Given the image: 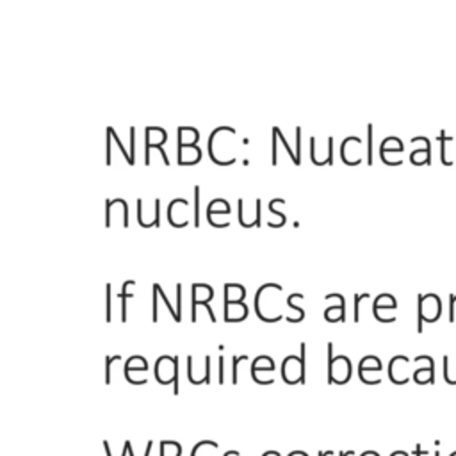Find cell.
Returning a JSON list of instances; mask_svg holds the SVG:
<instances>
[{
  "instance_id": "1",
  "label": "cell",
  "mask_w": 456,
  "mask_h": 456,
  "mask_svg": "<svg viewBox=\"0 0 456 456\" xmlns=\"http://www.w3.org/2000/svg\"><path fill=\"white\" fill-rule=\"evenodd\" d=\"M300 357L289 355L281 362V378L287 385H305L307 381V344L301 342Z\"/></svg>"
},
{
  "instance_id": "2",
  "label": "cell",
  "mask_w": 456,
  "mask_h": 456,
  "mask_svg": "<svg viewBox=\"0 0 456 456\" xmlns=\"http://www.w3.org/2000/svg\"><path fill=\"white\" fill-rule=\"evenodd\" d=\"M328 384L346 385L353 374V365L346 355H334V344L328 342Z\"/></svg>"
},
{
  "instance_id": "3",
  "label": "cell",
  "mask_w": 456,
  "mask_h": 456,
  "mask_svg": "<svg viewBox=\"0 0 456 456\" xmlns=\"http://www.w3.org/2000/svg\"><path fill=\"white\" fill-rule=\"evenodd\" d=\"M153 374L156 380L160 385H173V394H180L179 385V357H170V355H163L157 358L156 367H153Z\"/></svg>"
},
{
  "instance_id": "4",
  "label": "cell",
  "mask_w": 456,
  "mask_h": 456,
  "mask_svg": "<svg viewBox=\"0 0 456 456\" xmlns=\"http://www.w3.org/2000/svg\"><path fill=\"white\" fill-rule=\"evenodd\" d=\"M417 331L422 334V323H435L442 316V301L438 294L428 293L419 294V307H417Z\"/></svg>"
},
{
  "instance_id": "5",
  "label": "cell",
  "mask_w": 456,
  "mask_h": 456,
  "mask_svg": "<svg viewBox=\"0 0 456 456\" xmlns=\"http://www.w3.org/2000/svg\"><path fill=\"white\" fill-rule=\"evenodd\" d=\"M193 307H191V321L196 323L198 321V307H205L209 319L216 323V316H214L213 308H210V300L214 298V289L207 284H193Z\"/></svg>"
},
{
  "instance_id": "6",
  "label": "cell",
  "mask_w": 456,
  "mask_h": 456,
  "mask_svg": "<svg viewBox=\"0 0 456 456\" xmlns=\"http://www.w3.org/2000/svg\"><path fill=\"white\" fill-rule=\"evenodd\" d=\"M381 371H384V364L374 355H367L358 364V376L365 385H380Z\"/></svg>"
},
{
  "instance_id": "7",
  "label": "cell",
  "mask_w": 456,
  "mask_h": 456,
  "mask_svg": "<svg viewBox=\"0 0 456 456\" xmlns=\"http://www.w3.org/2000/svg\"><path fill=\"white\" fill-rule=\"evenodd\" d=\"M415 362V358L405 357V355H398L391 360L388 364V378H391L392 384L395 385H407L408 381L412 380V374L408 373V367Z\"/></svg>"
},
{
  "instance_id": "8",
  "label": "cell",
  "mask_w": 456,
  "mask_h": 456,
  "mask_svg": "<svg viewBox=\"0 0 456 456\" xmlns=\"http://www.w3.org/2000/svg\"><path fill=\"white\" fill-rule=\"evenodd\" d=\"M167 134L163 127H146V153H145V164H150V150L157 148L159 150L160 157H163L164 164L170 166V159H167L166 152L163 150V145L166 143Z\"/></svg>"
},
{
  "instance_id": "9",
  "label": "cell",
  "mask_w": 456,
  "mask_h": 456,
  "mask_svg": "<svg viewBox=\"0 0 456 456\" xmlns=\"http://www.w3.org/2000/svg\"><path fill=\"white\" fill-rule=\"evenodd\" d=\"M412 380L417 385H431L435 381V362L430 355H419L417 367L414 369Z\"/></svg>"
},
{
  "instance_id": "10",
  "label": "cell",
  "mask_w": 456,
  "mask_h": 456,
  "mask_svg": "<svg viewBox=\"0 0 456 456\" xmlns=\"http://www.w3.org/2000/svg\"><path fill=\"white\" fill-rule=\"evenodd\" d=\"M198 373V378H196V384L194 385H210L213 384V358H210V355H205L203 357V365H202V371H200V367L194 369L193 365V357H187V380L193 381L194 376H196Z\"/></svg>"
},
{
  "instance_id": "11",
  "label": "cell",
  "mask_w": 456,
  "mask_h": 456,
  "mask_svg": "<svg viewBox=\"0 0 456 456\" xmlns=\"http://www.w3.org/2000/svg\"><path fill=\"white\" fill-rule=\"evenodd\" d=\"M146 373H148V362H146L145 357L134 355V357H130L129 360L125 362L123 376H125V380L129 381L130 385H137L136 374H141L143 378H148L146 376Z\"/></svg>"
},
{
  "instance_id": "12",
  "label": "cell",
  "mask_w": 456,
  "mask_h": 456,
  "mask_svg": "<svg viewBox=\"0 0 456 456\" xmlns=\"http://www.w3.org/2000/svg\"><path fill=\"white\" fill-rule=\"evenodd\" d=\"M250 373H251V380H253L255 384L264 385L262 374H267L270 378H273L274 360L271 357H267V355H260V357H257L253 362H251Z\"/></svg>"
},
{
  "instance_id": "13",
  "label": "cell",
  "mask_w": 456,
  "mask_h": 456,
  "mask_svg": "<svg viewBox=\"0 0 456 456\" xmlns=\"http://www.w3.org/2000/svg\"><path fill=\"white\" fill-rule=\"evenodd\" d=\"M248 317V305L244 301H230L224 303V321L227 323H239Z\"/></svg>"
},
{
  "instance_id": "14",
  "label": "cell",
  "mask_w": 456,
  "mask_h": 456,
  "mask_svg": "<svg viewBox=\"0 0 456 456\" xmlns=\"http://www.w3.org/2000/svg\"><path fill=\"white\" fill-rule=\"evenodd\" d=\"M177 157H179L180 166H191V164H196L202 160V150H200V146L198 145L179 146Z\"/></svg>"
},
{
  "instance_id": "15",
  "label": "cell",
  "mask_w": 456,
  "mask_h": 456,
  "mask_svg": "<svg viewBox=\"0 0 456 456\" xmlns=\"http://www.w3.org/2000/svg\"><path fill=\"white\" fill-rule=\"evenodd\" d=\"M398 308V301L392 294H380L373 303V314L378 317L384 310H395Z\"/></svg>"
},
{
  "instance_id": "16",
  "label": "cell",
  "mask_w": 456,
  "mask_h": 456,
  "mask_svg": "<svg viewBox=\"0 0 456 456\" xmlns=\"http://www.w3.org/2000/svg\"><path fill=\"white\" fill-rule=\"evenodd\" d=\"M403 141L399 137H387V139L381 141L380 145V157L381 160H385L388 157V153H401L403 152Z\"/></svg>"
},
{
  "instance_id": "17",
  "label": "cell",
  "mask_w": 456,
  "mask_h": 456,
  "mask_svg": "<svg viewBox=\"0 0 456 456\" xmlns=\"http://www.w3.org/2000/svg\"><path fill=\"white\" fill-rule=\"evenodd\" d=\"M410 160L415 166H422V164L431 163V143L428 137L424 139V146H422V148L414 150V152L410 153Z\"/></svg>"
},
{
  "instance_id": "18",
  "label": "cell",
  "mask_w": 456,
  "mask_h": 456,
  "mask_svg": "<svg viewBox=\"0 0 456 456\" xmlns=\"http://www.w3.org/2000/svg\"><path fill=\"white\" fill-rule=\"evenodd\" d=\"M338 298H341V305L338 307H328L327 310H324V319L330 321V323H337V321H346V301H344V296L342 294H338Z\"/></svg>"
},
{
  "instance_id": "19",
  "label": "cell",
  "mask_w": 456,
  "mask_h": 456,
  "mask_svg": "<svg viewBox=\"0 0 456 456\" xmlns=\"http://www.w3.org/2000/svg\"><path fill=\"white\" fill-rule=\"evenodd\" d=\"M200 141V130L194 127H179V146L198 145Z\"/></svg>"
},
{
  "instance_id": "20",
  "label": "cell",
  "mask_w": 456,
  "mask_h": 456,
  "mask_svg": "<svg viewBox=\"0 0 456 456\" xmlns=\"http://www.w3.org/2000/svg\"><path fill=\"white\" fill-rule=\"evenodd\" d=\"M224 214H230V205H228V202L223 200V198H216L207 207V217H209L210 224L214 223V216H224Z\"/></svg>"
},
{
  "instance_id": "21",
  "label": "cell",
  "mask_w": 456,
  "mask_h": 456,
  "mask_svg": "<svg viewBox=\"0 0 456 456\" xmlns=\"http://www.w3.org/2000/svg\"><path fill=\"white\" fill-rule=\"evenodd\" d=\"M246 298V289L239 284H227L224 285V303L230 301H244Z\"/></svg>"
},
{
  "instance_id": "22",
  "label": "cell",
  "mask_w": 456,
  "mask_h": 456,
  "mask_svg": "<svg viewBox=\"0 0 456 456\" xmlns=\"http://www.w3.org/2000/svg\"><path fill=\"white\" fill-rule=\"evenodd\" d=\"M220 449V444L214 441H202L198 442L191 451V456H214L216 451Z\"/></svg>"
},
{
  "instance_id": "23",
  "label": "cell",
  "mask_w": 456,
  "mask_h": 456,
  "mask_svg": "<svg viewBox=\"0 0 456 456\" xmlns=\"http://www.w3.org/2000/svg\"><path fill=\"white\" fill-rule=\"evenodd\" d=\"M160 456H182V445L177 441H160L159 444Z\"/></svg>"
},
{
  "instance_id": "24",
  "label": "cell",
  "mask_w": 456,
  "mask_h": 456,
  "mask_svg": "<svg viewBox=\"0 0 456 456\" xmlns=\"http://www.w3.org/2000/svg\"><path fill=\"white\" fill-rule=\"evenodd\" d=\"M444 380L445 384L456 385V358L449 355L444 357Z\"/></svg>"
},
{
  "instance_id": "25",
  "label": "cell",
  "mask_w": 456,
  "mask_h": 456,
  "mask_svg": "<svg viewBox=\"0 0 456 456\" xmlns=\"http://www.w3.org/2000/svg\"><path fill=\"white\" fill-rule=\"evenodd\" d=\"M134 284H136V280H125V281H123V291L118 294L120 300H122V323H127V300L134 296L132 293H127V289H129L130 285H134Z\"/></svg>"
},
{
  "instance_id": "26",
  "label": "cell",
  "mask_w": 456,
  "mask_h": 456,
  "mask_svg": "<svg viewBox=\"0 0 456 456\" xmlns=\"http://www.w3.org/2000/svg\"><path fill=\"white\" fill-rule=\"evenodd\" d=\"M246 360H248L246 355H234L232 357V362H230V364H232V371H230V373H232V376H230L232 385L239 384V364L241 362H246Z\"/></svg>"
},
{
  "instance_id": "27",
  "label": "cell",
  "mask_w": 456,
  "mask_h": 456,
  "mask_svg": "<svg viewBox=\"0 0 456 456\" xmlns=\"http://www.w3.org/2000/svg\"><path fill=\"white\" fill-rule=\"evenodd\" d=\"M438 141H441V145H442V150H441L442 164H444V166H451L452 163H451V160H448V152H445V148H448V143L451 141V136L448 137V134H445L444 130H442L441 136H438Z\"/></svg>"
},
{
  "instance_id": "28",
  "label": "cell",
  "mask_w": 456,
  "mask_h": 456,
  "mask_svg": "<svg viewBox=\"0 0 456 456\" xmlns=\"http://www.w3.org/2000/svg\"><path fill=\"white\" fill-rule=\"evenodd\" d=\"M122 360V357L120 355H109V357L106 358V384L110 385L113 384V362H120Z\"/></svg>"
},
{
  "instance_id": "29",
  "label": "cell",
  "mask_w": 456,
  "mask_h": 456,
  "mask_svg": "<svg viewBox=\"0 0 456 456\" xmlns=\"http://www.w3.org/2000/svg\"><path fill=\"white\" fill-rule=\"evenodd\" d=\"M194 227L200 228V186L194 187Z\"/></svg>"
},
{
  "instance_id": "30",
  "label": "cell",
  "mask_w": 456,
  "mask_h": 456,
  "mask_svg": "<svg viewBox=\"0 0 456 456\" xmlns=\"http://www.w3.org/2000/svg\"><path fill=\"white\" fill-rule=\"evenodd\" d=\"M227 362H224V357L221 355L220 360H217V384L223 385L227 381Z\"/></svg>"
},
{
  "instance_id": "31",
  "label": "cell",
  "mask_w": 456,
  "mask_h": 456,
  "mask_svg": "<svg viewBox=\"0 0 456 456\" xmlns=\"http://www.w3.org/2000/svg\"><path fill=\"white\" fill-rule=\"evenodd\" d=\"M157 296H159V284H153V305H152L153 323H157V319H159V300H157Z\"/></svg>"
},
{
  "instance_id": "32",
  "label": "cell",
  "mask_w": 456,
  "mask_h": 456,
  "mask_svg": "<svg viewBox=\"0 0 456 456\" xmlns=\"http://www.w3.org/2000/svg\"><path fill=\"white\" fill-rule=\"evenodd\" d=\"M367 164H373V125H367Z\"/></svg>"
},
{
  "instance_id": "33",
  "label": "cell",
  "mask_w": 456,
  "mask_h": 456,
  "mask_svg": "<svg viewBox=\"0 0 456 456\" xmlns=\"http://www.w3.org/2000/svg\"><path fill=\"white\" fill-rule=\"evenodd\" d=\"M110 305H113V294H110V284H107V323L113 321V307Z\"/></svg>"
},
{
  "instance_id": "34",
  "label": "cell",
  "mask_w": 456,
  "mask_h": 456,
  "mask_svg": "<svg viewBox=\"0 0 456 456\" xmlns=\"http://www.w3.org/2000/svg\"><path fill=\"white\" fill-rule=\"evenodd\" d=\"M369 298V294H355V321H360V301Z\"/></svg>"
},
{
  "instance_id": "35",
  "label": "cell",
  "mask_w": 456,
  "mask_h": 456,
  "mask_svg": "<svg viewBox=\"0 0 456 456\" xmlns=\"http://www.w3.org/2000/svg\"><path fill=\"white\" fill-rule=\"evenodd\" d=\"M414 456H441V451H430V449H422L421 444L415 445V451H414Z\"/></svg>"
},
{
  "instance_id": "36",
  "label": "cell",
  "mask_w": 456,
  "mask_h": 456,
  "mask_svg": "<svg viewBox=\"0 0 456 456\" xmlns=\"http://www.w3.org/2000/svg\"><path fill=\"white\" fill-rule=\"evenodd\" d=\"M177 314H179V319L182 321V284H177Z\"/></svg>"
},
{
  "instance_id": "37",
  "label": "cell",
  "mask_w": 456,
  "mask_h": 456,
  "mask_svg": "<svg viewBox=\"0 0 456 456\" xmlns=\"http://www.w3.org/2000/svg\"><path fill=\"white\" fill-rule=\"evenodd\" d=\"M296 159H298V166L301 164V129L296 127Z\"/></svg>"
},
{
  "instance_id": "38",
  "label": "cell",
  "mask_w": 456,
  "mask_h": 456,
  "mask_svg": "<svg viewBox=\"0 0 456 456\" xmlns=\"http://www.w3.org/2000/svg\"><path fill=\"white\" fill-rule=\"evenodd\" d=\"M455 307H456V294H451V300H449V321H451V323H455L456 319Z\"/></svg>"
},
{
  "instance_id": "39",
  "label": "cell",
  "mask_w": 456,
  "mask_h": 456,
  "mask_svg": "<svg viewBox=\"0 0 456 456\" xmlns=\"http://www.w3.org/2000/svg\"><path fill=\"white\" fill-rule=\"evenodd\" d=\"M136 129L134 127H130V157H132V164L136 163V159H134V146H136Z\"/></svg>"
},
{
  "instance_id": "40",
  "label": "cell",
  "mask_w": 456,
  "mask_h": 456,
  "mask_svg": "<svg viewBox=\"0 0 456 456\" xmlns=\"http://www.w3.org/2000/svg\"><path fill=\"white\" fill-rule=\"evenodd\" d=\"M159 210H160V200H159V198H157V202H156V227H159V224H160Z\"/></svg>"
},
{
  "instance_id": "41",
  "label": "cell",
  "mask_w": 456,
  "mask_h": 456,
  "mask_svg": "<svg viewBox=\"0 0 456 456\" xmlns=\"http://www.w3.org/2000/svg\"><path fill=\"white\" fill-rule=\"evenodd\" d=\"M130 445H132V442H130V441H125V442H123L122 456H129V449H130Z\"/></svg>"
},
{
  "instance_id": "42",
  "label": "cell",
  "mask_w": 456,
  "mask_h": 456,
  "mask_svg": "<svg viewBox=\"0 0 456 456\" xmlns=\"http://www.w3.org/2000/svg\"><path fill=\"white\" fill-rule=\"evenodd\" d=\"M391 456H412V455H410V452L403 451V449H398V451H392Z\"/></svg>"
},
{
  "instance_id": "43",
  "label": "cell",
  "mask_w": 456,
  "mask_h": 456,
  "mask_svg": "<svg viewBox=\"0 0 456 456\" xmlns=\"http://www.w3.org/2000/svg\"><path fill=\"white\" fill-rule=\"evenodd\" d=\"M152 449H153V441H148V442H146L145 456H150V455H152Z\"/></svg>"
},
{
  "instance_id": "44",
  "label": "cell",
  "mask_w": 456,
  "mask_h": 456,
  "mask_svg": "<svg viewBox=\"0 0 456 456\" xmlns=\"http://www.w3.org/2000/svg\"><path fill=\"white\" fill-rule=\"evenodd\" d=\"M262 456H281V452L274 451V449H270V451H264Z\"/></svg>"
},
{
  "instance_id": "45",
  "label": "cell",
  "mask_w": 456,
  "mask_h": 456,
  "mask_svg": "<svg viewBox=\"0 0 456 456\" xmlns=\"http://www.w3.org/2000/svg\"><path fill=\"white\" fill-rule=\"evenodd\" d=\"M287 456H308L307 451H300V449H296V451H291Z\"/></svg>"
},
{
  "instance_id": "46",
  "label": "cell",
  "mask_w": 456,
  "mask_h": 456,
  "mask_svg": "<svg viewBox=\"0 0 456 456\" xmlns=\"http://www.w3.org/2000/svg\"><path fill=\"white\" fill-rule=\"evenodd\" d=\"M103 449H106V455H107V456H113V452H110L109 441H103Z\"/></svg>"
},
{
  "instance_id": "47",
  "label": "cell",
  "mask_w": 456,
  "mask_h": 456,
  "mask_svg": "<svg viewBox=\"0 0 456 456\" xmlns=\"http://www.w3.org/2000/svg\"><path fill=\"white\" fill-rule=\"evenodd\" d=\"M355 455H357L355 451H338L337 452V456H355Z\"/></svg>"
},
{
  "instance_id": "48",
  "label": "cell",
  "mask_w": 456,
  "mask_h": 456,
  "mask_svg": "<svg viewBox=\"0 0 456 456\" xmlns=\"http://www.w3.org/2000/svg\"><path fill=\"white\" fill-rule=\"evenodd\" d=\"M317 456H335V451H330V449H328V451H319Z\"/></svg>"
},
{
  "instance_id": "49",
  "label": "cell",
  "mask_w": 456,
  "mask_h": 456,
  "mask_svg": "<svg viewBox=\"0 0 456 456\" xmlns=\"http://www.w3.org/2000/svg\"><path fill=\"white\" fill-rule=\"evenodd\" d=\"M360 456H380V452H376V451H364Z\"/></svg>"
},
{
  "instance_id": "50",
  "label": "cell",
  "mask_w": 456,
  "mask_h": 456,
  "mask_svg": "<svg viewBox=\"0 0 456 456\" xmlns=\"http://www.w3.org/2000/svg\"><path fill=\"white\" fill-rule=\"evenodd\" d=\"M237 455H241V452H239V451H236V449H234V451H227V452H224L223 456H237Z\"/></svg>"
},
{
  "instance_id": "51",
  "label": "cell",
  "mask_w": 456,
  "mask_h": 456,
  "mask_svg": "<svg viewBox=\"0 0 456 456\" xmlns=\"http://www.w3.org/2000/svg\"><path fill=\"white\" fill-rule=\"evenodd\" d=\"M449 456H456V451H452V452H451V455H449Z\"/></svg>"
}]
</instances>
